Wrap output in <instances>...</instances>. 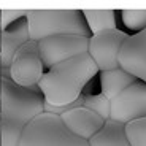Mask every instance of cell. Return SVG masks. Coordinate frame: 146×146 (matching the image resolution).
<instances>
[{
    "mask_svg": "<svg viewBox=\"0 0 146 146\" xmlns=\"http://www.w3.org/2000/svg\"><path fill=\"white\" fill-rule=\"evenodd\" d=\"M97 73L99 68L88 52L48 68L38 83L44 99V111L60 116L80 99L86 84Z\"/></svg>",
    "mask_w": 146,
    "mask_h": 146,
    "instance_id": "cell-1",
    "label": "cell"
},
{
    "mask_svg": "<svg viewBox=\"0 0 146 146\" xmlns=\"http://www.w3.org/2000/svg\"><path fill=\"white\" fill-rule=\"evenodd\" d=\"M44 113L40 89L15 84L7 75L0 80V146H18L24 129Z\"/></svg>",
    "mask_w": 146,
    "mask_h": 146,
    "instance_id": "cell-2",
    "label": "cell"
},
{
    "mask_svg": "<svg viewBox=\"0 0 146 146\" xmlns=\"http://www.w3.org/2000/svg\"><path fill=\"white\" fill-rule=\"evenodd\" d=\"M26 19L32 41L54 35L91 36L83 10H27Z\"/></svg>",
    "mask_w": 146,
    "mask_h": 146,
    "instance_id": "cell-3",
    "label": "cell"
},
{
    "mask_svg": "<svg viewBox=\"0 0 146 146\" xmlns=\"http://www.w3.org/2000/svg\"><path fill=\"white\" fill-rule=\"evenodd\" d=\"M18 146H91L65 127L60 116L41 113L24 129Z\"/></svg>",
    "mask_w": 146,
    "mask_h": 146,
    "instance_id": "cell-4",
    "label": "cell"
},
{
    "mask_svg": "<svg viewBox=\"0 0 146 146\" xmlns=\"http://www.w3.org/2000/svg\"><path fill=\"white\" fill-rule=\"evenodd\" d=\"M2 75H7L11 81L21 88L36 89L38 83L44 75V65L38 54L36 41H27L24 46L18 49L11 60L7 72H2Z\"/></svg>",
    "mask_w": 146,
    "mask_h": 146,
    "instance_id": "cell-5",
    "label": "cell"
},
{
    "mask_svg": "<svg viewBox=\"0 0 146 146\" xmlns=\"http://www.w3.org/2000/svg\"><path fill=\"white\" fill-rule=\"evenodd\" d=\"M89 44V36L80 35H54L36 41L38 54L44 68L68 60L72 57L86 54Z\"/></svg>",
    "mask_w": 146,
    "mask_h": 146,
    "instance_id": "cell-6",
    "label": "cell"
},
{
    "mask_svg": "<svg viewBox=\"0 0 146 146\" xmlns=\"http://www.w3.org/2000/svg\"><path fill=\"white\" fill-rule=\"evenodd\" d=\"M127 36V32L119 29L89 36L88 54L97 65L99 72L119 68V51Z\"/></svg>",
    "mask_w": 146,
    "mask_h": 146,
    "instance_id": "cell-7",
    "label": "cell"
},
{
    "mask_svg": "<svg viewBox=\"0 0 146 146\" xmlns=\"http://www.w3.org/2000/svg\"><path fill=\"white\" fill-rule=\"evenodd\" d=\"M141 117H146V84L137 81L111 100L108 121L125 125Z\"/></svg>",
    "mask_w": 146,
    "mask_h": 146,
    "instance_id": "cell-8",
    "label": "cell"
},
{
    "mask_svg": "<svg viewBox=\"0 0 146 146\" xmlns=\"http://www.w3.org/2000/svg\"><path fill=\"white\" fill-rule=\"evenodd\" d=\"M60 119L72 133L86 141H91L106 124L103 117L83 106V95L60 114Z\"/></svg>",
    "mask_w": 146,
    "mask_h": 146,
    "instance_id": "cell-9",
    "label": "cell"
},
{
    "mask_svg": "<svg viewBox=\"0 0 146 146\" xmlns=\"http://www.w3.org/2000/svg\"><path fill=\"white\" fill-rule=\"evenodd\" d=\"M119 68L146 84V29L125 38L119 51Z\"/></svg>",
    "mask_w": 146,
    "mask_h": 146,
    "instance_id": "cell-10",
    "label": "cell"
},
{
    "mask_svg": "<svg viewBox=\"0 0 146 146\" xmlns=\"http://www.w3.org/2000/svg\"><path fill=\"white\" fill-rule=\"evenodd\" d=\"M30 41L29 35V24L27 19L22 18L18 22L11 24L5 30L0 32V64H2V72H7L11 60L18 52L21 46Z\"/></svg>",
    "mask_w": 146,
    "mask_h": 146,
    "instance_id": "cell-11",
    "label": "cell"
},
{
    "mask_svg": "<svg viewBox=\"0 0 146 146\" xmlns=\"http://www.w3.org/2000/svg\"><path fill=\"white\" fill-rule=\"evenodd\" d=\"M137 78L132 76L122 68H114V70H106L100 72V86H102V94L111 102L114 97L124 92L129 86L137 83Z\"/></svg>",
    "mask_w": 146,
    "mask_h": 146,
    "instance_id": "cell-12",
    "label": "cell"
},
{
    "mask_svg": "<svg viewBox=\"0 0 146 146\" xmlns=\"http://www.w3.org/2000/svg\"><path fill=\"white\" fill-rule=\"evenodd\" d=\"M83 16L91 35L117 29L114 10H83Z\"/></svg>",
    "mask_w": 146,
    "mask_h": 146,
    "instance_id": "cell-13",
    "label": "cell"
},
{
    "mask_svg": "<svg viewBox=\"0 0 146 146\" xmlns=\"http://www.w3.org/2000/svg\"><path fill=\"white\" fill-rule=\"evenodd\" d=\"M91 146H130L124 135V125L106 121L103 129L89 141Z\"/></svg>",
    "mask_w": 146,
    "mask_h": 146,
    "instance_id": "cell-14",
    "label": "cell"
},
{
    "mask_svg": "<svg viewBox=\"0 0 146 146\" xmlns=\"http://www.w3.org/2000/svg\"><path fill=\"white\" fill-rule=\"evenodd\" d=\"M124 135L130 146H146V117L125 124Z\"/></svg>",
    "mask_w": 146,
    "mask_h": 146,
    "instance_id": "cell-15",
    "label": "cell"
},
{
    "mask_svg": "<svg viewBox=\"0 0 146 146\" xmlns=\"http://www.w3.org/2000/svg\"><path fill=\"white\" fill-rule=\"evenodd\" d=\"M110 102L103 94H92V95H83V106L94 111L105 121L110 119Z\"/></svg>",
    "mask_w": 146,
    "mask_h": 146,
    "instance_id": "cell-16",
    "label": "cell"
},
{
    "mask_svg": "<svg viewBox=\"0 0 146 146\" xmlns=\"http://www.w3.org/2000/svg\"><path fill=\"white\" fill-rule=\"evenodd\" d=\"M121 16L129 30L138 33L146 29V10H122Z\"/></svg>",
    "mask_w": 146,
    "mask_h": 146,
    "instance_id": "cell-17",
    "label": "cell"
},
{
    "mask_svg": "<svg viewBox=\"0 0 146 146\" xmlns=\"http://www.w3.org/2000/svg\"><path fill=\"white\" fill-rule=\"evenodd\" d=\"M26 11L27 10H0V32L19 19L26 18Z\"/></svg>",
    "mask_w": 146,
    "mask_h": 146,
    "instance_id": "cell-18",
    "label": "cell"
},
{
    "mask_svg": "<svg viewBox=\"0 0 146 146\" xmlns=\"http://www.w3.org/2000/svg\"><path fill=\"white\" fill-rule=\"evenodd\" d=\"M0 80H2V64H0Z\"/></svg>",
    "mask_w": 146,
    "mask_h": 146,
    "instance_id": "cell-19",
    "label": "cell"
}]
</instances>
